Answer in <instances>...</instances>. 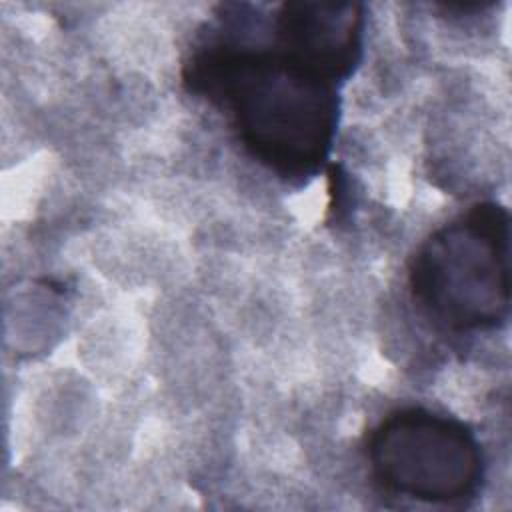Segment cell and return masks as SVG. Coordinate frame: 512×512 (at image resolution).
Segmentation results:
<instances>
[{"label": "cell", "instance_id": "1", "mask_svg": "<svg viewBox=\"0 0 512 512\" xmlns=\"http://www.w3.org/2000/svg\"><path fill=\"white\" fill-rule=\"evenodd\" d=\"M216 22L182 64L184 88L226 116L262 168L290 186H306L334 148L342 82L256 38L248 4L220 6Z\"/></svg>", "mask_w": 512, "mask_h": 512}, {"label": "cell", "instance_id": "2", "mask_svg": "<svg viewBox=\"0 0 512 512\" xmlns=\"http://www.w3.org/2000/svg\"><path fill=\"white\" fill-rule=\"evenodd\" d=\"M408 288L438 328L468 334L500 328L510 312V214L476 202L416 248Z\"/></svg>", "mask_w": 512, "mask_h": 512}, {"label": "cell", "instance_id": "3", "mask_svg": "<svg viewBox=\"0 0 512 512\" xmlns=\"http://www.w3.org/2000/svg\"><path fill=\"white\" fill-rule=\"evenodd\" d=\"M372 478L396 496L464 504L484 480V454L472 428L422 406L388 412L366 444Z\"/></svg>", "mask_w": 512, "mask_h": 512}, {"label": "cell", "instance_id": "4", "mask_svg": "<svg viewBox=\"0 0 512 512\" xmlns=\"http://www.w3.org/2000/svg\"><path fill=\"white\" fill-rule=\"evenodd\" d=\"M268 18L274 44L342 84L362 60L364 8L356 2H284Z\"/></svg>", "mask_w": 512, "mask_h": 512}]
</instances>
